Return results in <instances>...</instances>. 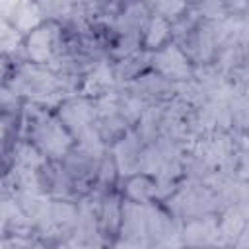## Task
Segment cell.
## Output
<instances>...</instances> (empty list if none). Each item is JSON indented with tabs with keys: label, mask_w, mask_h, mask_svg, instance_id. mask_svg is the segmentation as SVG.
<instances>
[{
	"label": "cell",
	"mask_w": 249,
	"mask_h": 249,
	"mask_svg": "<svg viewBox=\"0 0 249 249\" xmlns=\"http://www.w3.org/2000/svg\"><path fill=\"white\" fill-rule=\"evenodd\" d=\"M128 196L136 202H146L154 193V183L148 177H134L128 183Z\"/></svg>",
	"instance_id": "5b68a950"
},
{
	"label": "cell",
	"mask_w": 249,
	"mask_h": 249,
	"mask_svg": "<svg viewBox=\"0 0 249 249\" xmlns=\"http://www.w3.org/2000/svg\"><path fill=\"white\" fill-rule=\"evenodd\" d=\"M154 64L158 66V70L167 76V78H175L181 80L189 74V64L187 58L183 56V53L177 47H167L163 51H160L154 58Z\"/></svg>",
	"instance_id": "6da1fadb"
},
{
	"label": "cell",
	"mask_w": 249,
	"mask_h": 249,
	"mask_svg": "<svg viewBox=\"0 0 249 249\" xmlns=\"http://www.w3.org/2000/svg\"><path fill=\"white\" fill-rule=\"evenodd\" d=\"M241 230H243V216L239 214V210H230L222 220V233L228 237H233Z\"/></svg>",
	"instance_id": "ba28073f"
},
{
	"label": "cell",
	"mask_w": 249,
	"mask_h": 249,
	"mask_svg": "<svg viewBox=\"0 0 249 249\" xmlns=\"http://www.w3.org/2000/svg\"><path fill=\"white\" fill-rule=\"evenodd\" d=\"M39 142L41 146L51 152L53 156H60L66 148H68V136L64 132V128L56 123H49L47 126L41 128L39 132Z\"/></svg>",
	"instance_id": "3957f363"
},
{
	"label": "cell",
	"mask_w": 249,
	"mask_h": 249,
	"mask_svg": "<svg viewBox=\"0 0 249 249\" xmlns=\"http://www.w3.org/2000/svg\"><path fill=\"white\" fill-rule=\"evenodd\" d=\"M60 117H62V121L66 123L68 128L78 130L80 134H84L88 130V123H89V117H91L89 105L84 103V101H70L62 107Z\"/></svg>",
	"instance_id": "7a4b0ae2"
},
{
	"label": "cell",
	"mask_w": 249,
	"mask_h": 249,
	"mask_svg": "<svg viewBox=\"0 0 249 249\" xmlns=\"http://www.w3.org/2000/svg\"><path fill=\"white\" fill-rule=\"evenodd\" d=\"M111 72L105 68V66H99L89 78H88V82H86V91L88 93H93V95H97V93H103L109 86H111Z\"/></svg>",
	"instance_id": "8992f818"
},
{
	"label": "cell",
	"mask_w": 249,
	"mask_h": 249,
	"mask_svg": "<svg viewBox=\"0 0 249 249\" xmlns=\"http://www.w3.org/2000/svg\"><path fill=\"white\" fill-rule=\"evenodd\" d=\"M51 47H53V31L47 27L35 29L27 39V53L35 62L47 60V56L51 54Z\"/></svg>",
	"instance_id": "277c9868"
},
{
	"label": "cell",
	"mask_w": 249,
	"mask_h": 249,
	"mask_svg": "<svg viewBox=\"0 0 249 249\" xmlns=\"http://www.w3.org/2000/svg\"><path fill=\"white\" fill-rule=\"evenodd\" d=\"M167 31H169V27H167L165 19L161 16L154 18L152 23H150V27H148V33H146V45L152 47V49L154 47H160L163 43V39L167 37Z\"/></svg>",
	"instance_id": "52a82bcc"
},
{
	"label": "cell",
	"mask_w": 249,
	"mask_h": 249,
	"mask_svg": "<svg viewBox=\"0 0 249 249\" xmlns=\"http://www.w3.org/2000/svg\"><path fill=\"white\" fill-rule=\"evenodd\" d=\"M210 237V231L204 224H191L189 230L185 231V239L193 245H200L202 241H206Z\"/></svg>",
	"instance_id": "9c48e42d"
}]
</instances>
